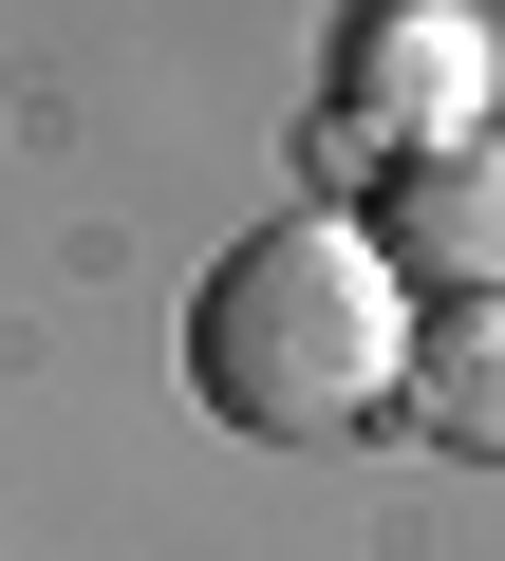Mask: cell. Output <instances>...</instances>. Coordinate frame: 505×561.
Instances as JSON below:
<instances>
[{
	"instance_id": "obj_2",
	"label": "cell",
	"mask_w": 505,
	"mask_h": 561,
	"mask_svg": "<svg viewBox=\"0 0 505 561\" xmlns=\"http://www.w3.org/2000/svg\"><path fill=\"white\" fill-rule=\"evenodd\" d=\"M393 300H505V131H449V150H393L375 169V225Z\"/></svg>"
},
{
	"instance_id": "obj_1",
	"label": "cell",
	"mask_w": 505,
	"mask_h": 561,
	"mask_svg": "<svg viewBox=\"0 0 505 561\" xmlns=\"http://www.w3.org/2000/svg\"><path fill=\"white\" fill-rule=\"evenodd\" d=\"M393 375H412V300H393V262L356 225H319V206L300 225H243L206 262V300H187V393L225 431H263V449L356 431Z\"/></svg>"
},
{
	"instance_id": "obj_4",
	"label": "cell",
	"mask_w": 505,
	"mask_h": 561,
	"mask_svg": "<svg viewBox=\"0 0 505 561\" xmlns=\"http://www.w3.org/2000/svg\"><path fill=\"white\" fill-rule=\"evenodd\" d=\"M393 393H412L449 449H486V468H505V300H449V319H431V356H412Z\"/></svg>"
},
{
	"instance_id": "obj_3",
	"label": "cell",
	"mask_w": 505,
	"mask_h": 561,
	"mask_svg": "<svg viewBox=\"0 0 505 561\" xmlns=\"http://www.w3.org/2000/svg\"><path fill=\"white\" fill-rule=\"evenodd\" d=\"M375 131H393V150L486 131V20H393V38H375Z\"/></svg>"
}]
</instances>
